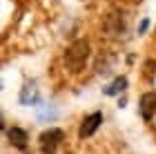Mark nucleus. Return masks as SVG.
<instances>
[{"label":"nucleus","mask_w":156,"mask_h":154,"mask_svg":"<svg viewBox=\"0 0 156 154\" xmlns=\"http://www.w3.org/2000/svg\"><path fill=\"white\" fill-rule=\"evenodd\" d=\"M87 60H89V43L83 40V38L74 40L65 52V65L72 69V72H83L85 65H87Z\"/></svg>","instance_id":"nucleus-1"},{"label":"nucleus","mask_w":156,"mask_h":154,"mask_svg":"<svg viewBox=\"0 0 156 154\" xmlns=\"http://www.w3.org/2000/svg\"><path fill=\"white\" fill-rule=\"evenodd\" d=\"M62 138H65V134H62V130H58V127H51V130L42 132V134H40V148H42V152H56L58 145L62 143Z\"/></svg>","instance_id":"nucleus-2"},{"label":"nucleus","mask_w":156,"mask_h":154,"mask_svg":"<svg viewBox=\"0 0 156 154\" xmlns=\"http://www.w3.org/2000/svg\"><path fill=\"white\" fill-rule=\"evenodd\" d=\"M101 123H103V114H101V112H94V114L85 116L83 123H80V130H78V136H80V138L91 136L98 127H101Z\"/></svg>","instance_id":"nucleus-3"},{"label":"nucleus","mask_w":156,"mask_h":154,"mask_svg":"<svg viewBox=\"0 0 156 154\" xmlns=\"http://www.w3.org/2000/svg\"><path fill=\"white\" fill-rule=\"evenodd\" d=\"M138 114L143 116V121H152V118H154V114H156V94L154 92H147V94L140 96Z\"/></svg>","instance_id":"nucleus-4"},{"label":"nucleus","mask_w":156,"mask_h":154,"mask_svg":"<svg viewBox=\"0 0 156 154\" xmlns=\"http://www.w3.org/2000/svg\"><path fill=\"white\" fill-rule=\"evenodd\" d=\"M9 141H11V145H16L18 150H25L29 136H27V132H25L23 127H11V130H9Z\"/></svg>","instance_id":"nucleus-5"},{"label":"nucleus","mask_w":156,"mask_h":154,"mask_svg":"<svg viewBox=\"0 0 156 154\" xmlns=\"http://www.w3.org/2000/svg\"><path fill=\"white\" fill-rule=\"evenodd\" d=\"M125 85H127V78H125V76H120V78H116L107 89H105V94H107V96H116L118 92H123V89H125Z\"/></svg>","instance_id":"nucleus-6"},{"label":"nucleus","mask_w":156,"mask_h":154,"mask_svg":"<svg viewBox=\"0 0 156 154\" xmlns=\"http://www.w3.org/2000/svg\"><path fill=\"white\" fill-rule=\"evenodd\" d=\"M0 130H5V121H2V116H0Z\"/></svg>","instance_id":"nucleus-7"},{"label":"nucleus","mask_w":156,"mask_h":154,"mask_svg":"<svg viewBox=\"0 0 156 154\" xmlns=\"http://www.w3.org/2000/svg\"><path fill=\"white\" fill-rule=\"evenodd\" d=\"M0 85H2V83H0Z\"/></svg>","instance_id":"nucleus-8"}]
</instances>
